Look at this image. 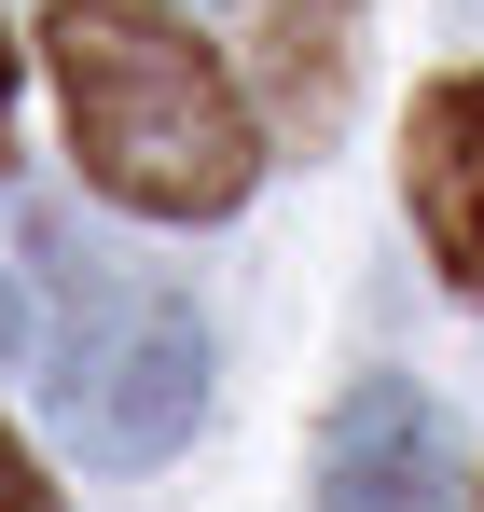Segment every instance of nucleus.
I'll return each instance as SVG.
<instances>
[{
    "mask_svg": "<svg viewBox=\"0 0 484 512\" xmlns=\"http://www.w3.org/2000/svg\"><path fill=\"white\" fill-rule=\"evenodd\" d=\"M263 28H277V84H291V111L319 125V111H332V28H346V0H277Z\"/></svg>",
    "mask_w": 484,
    "mask_h": 512,
    "instance_id": "39448f33",
    "label": "nucleus"
},
{
    "mask_svg": "<svg viewBox=\"0 0 484 512\" xmlns=\"http://www.w3.org/2000/svg\"><path fill=\"white\" fill-rule=\"evenodd\" d=\"M42 56H56V97H70V153L111 208L139 222H222L263 167V125L249 97L222 84V56L153 14V0H56L42 14Z\"/></svg>",
    "mask_w": 484,
    "mask_h": 512,
    "instance_id": "f257e3e1",
    "label": "nucleus"
},
{
    "mask_svg": "<svg viewBox=\"0 0 484 512\" xmlns=\"http://www.w3.org/2000/svg\"><path fill=\"white\" fill-rule=\"evenodd\" d=\"M319 512H457V443H443V416L415 402L402 374H374V388L332 402Z\"/></svg>",
    "mask_w": 484,
    "mask_h": 512,
    "instance_id": "7ed1b4c3",
    "label": "nucleus"
},
{
    "mask_svg": "<svg viewBox=\"0 0 484 512\" xmlns=\"http://www.w3.org/2000/svg\"><path fill=\"white\" fill-rule=\"evenodd\" d=\"M0 512H56V485H42V457L0 429Z\"/></svg>",
    "mask_w": 484,
    "mask_h": 512,
    "instance_id": "423d86ee",
    "label": "nucleus"
},
{
    "mask_svg": "<svg viewBox=\"0 0 484 512\" xmlns=\"http://www.w3.org/2000/svg\"><path fill=\"white\" fill-rule=\"evenodd\" d=\"M402 180H415V236H429V263H443L457 291H484V70H457V84L415 97Z\"/></svg>",
    "mask_w": 484,
    "mask_h": 512,
    "instance_id": "20e7f679",
    "label": "nucleus"
},
{
    "mask_svg": "<svg viewBox=\"0 0 484 512\" xmlns=\"http://www.w3.org/2000/svg\"><path fill=\"white\" fill-rule=\"evenodd\" d=\"M56 416H70V443L111 457V471L194 443V416H208V333H194V305L97 291L70 319V346H56Z\"/></svg>",
    "mask_w": 484,
    "mask_h": 512,
    "instance_id": "f03ea898",
    "label": "nucleus"
},
{
    "mask_svg": "<svg viewBox=\"0 0 484 512\" xmlns=\"http://www.w3.org/2000/svg\"><path fill=\"white\" fill-rule=\"evenodd\" d=\"M0 139H14V42H0Z\"/></svg>",
    "mask_w": 484,
    "mask_h": 512,
    "instance_id": "0eeeda50",
    "label": "nucleus"
}]
</instances>
